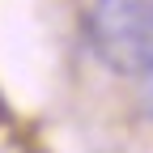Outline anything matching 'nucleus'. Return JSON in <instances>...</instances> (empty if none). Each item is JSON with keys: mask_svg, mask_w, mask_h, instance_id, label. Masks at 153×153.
Returning <instances> with one entry per match:
<instances>
[{"mask_svg": "<svg viewBox=\"0 0 153 153\" xmlns=\"http://www.w3.org/2000/svg\"><path fill=\"white\" fill-rule=\"evenodd\" d=\"M89 38L106 68L123 76L153 72V0H94Z\"/></svg>", "mask_w": 153, "mask_h": 153, "instance_id": "1", "label": "nucleus"}, {"mask_svg": "<svg viewBox=\"0 0 153 153\" xmlns=\"http://www.w3.org/2000/svg\"><path fill=\"white\" fill-rule=\"evenodd\" d=\"M145 106H149V115H153V72H145Z\"/></svg>", "mask_w": 153, "mask_h": 153, "instance_id": "2", "label": "nucleus"}]
</instances>
